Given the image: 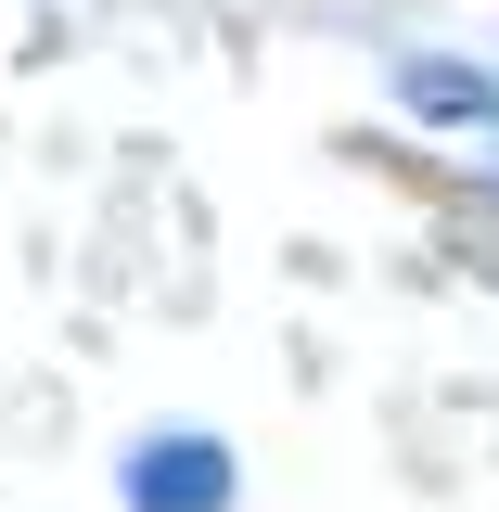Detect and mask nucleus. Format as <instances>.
Returning <instances> with one entry per match:
<instances>
[{
    "instance_id": "nucleus-1",
    "label": "nucleus",
    "mask_w": 499,
    "mask_h": 512,
    "mask_svg": "<svg viewBox=\"0 0 499 512\" xmlns=\"http://www.w3.org/2000/svg\"><path fill=\"white\" fill-rule=\"evenodd\" d=\"M128 512H231V448L218 436H141L128 448Z\"/></svg>"
},
{
    "instance_id": "nucleus-2",
    "label": "nucleus",
    "mask_w": 499,
    "mask_h": 512,
    "mask_svg": "<svg viewBox=\"0 0 499 512\" xmlns=\"http://www.w3.org/2000/svg\"><path fill=\"white\" fill-rule=\"evenodd\" d=\"M397 103H410V116H461V128L499 116V90H487V77H474V64H436V52H410V64H397Z\"/></svg>"
}]
</instances>
